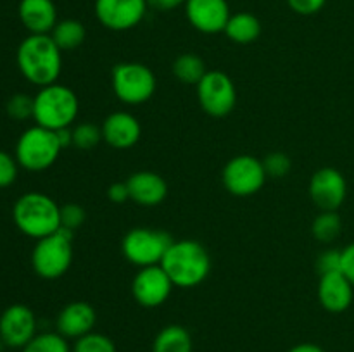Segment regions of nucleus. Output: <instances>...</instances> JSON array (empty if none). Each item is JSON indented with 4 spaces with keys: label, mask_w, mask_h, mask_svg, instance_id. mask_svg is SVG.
Here are the masks:
<instances>
[{
    "label": "nucleus",
    "mask_w": 354,
    "mask_h": 352,
    "mask_svg": "<svg viewBox=\"0 0 354 352\" xmlns=\"http://www.w3.org/2000/svg\"><path fill=\"white\" fill-rule=\"evenodd\" d=\"M107 197H109L111 202L114 204H123L127 202V200H130V192H128L127 182H118L109 185V188H107Z\"/></svg>",
    "instance_id": "c9c22d12"
},
{
    "label": "nucleus",
    "mask_w": 354,
    "mask_h": 352,
    "mask_svg": "<svg viewBox=\"0 0 354 352\" xmlns=\"http://www.w3.org/2000/svg\"><path fill=\"white\" fill-rule=\"evenodd\" d=\"M206 72V62L197 54H192V52L178 55L173 62V75L178 81L185 83V85L197 86V83L204 78Z\"/></svg>",
    "instance_id": "b1692460"
},
{
    "label": "nucleus",
    "mask_w": 354,
    "mask_h": 352,
    "mask_svg": "<svg viewBox=\"0 0 354 352\" xmlns=\"http://www.w3.org/2000/svg\"><path fill=\"white\" fill-rule=\"evenodd\" d=\"M223 33L235 43H252L261 35V21L251 12H235L228 19Z\"/></svg>",
    "instance_id": "412c9836"
},
{
    "label": "nucleus",
    "mask_w": 354,
    "mask_h": 352,
    "mask_svg": "<svg viewBox=\"0 0 354 352\" xmlns=\"http://www.w3.org/2000/svg\"><path fill=\"white\" fill-rule=\"evenodd\" d=\"M342 264H341V271L344 273L346 278L351 282V285L354 286V242L349 244L348 247L342 248Z\"/></svg>",
    "instance_id": "f704fd0d"
},
{
    "label": "nucleus",
    "mask_w": 354,
    "mask_h": 352,
    "mask_svg": "<svg viewBox=\"0 0 354 352\" xmlns=\"http://www.w3.org/2000/svg\"><path fill=\"white\" fill-rule=\"evenodd\" d=\"M161 268L168 273L173 285L180 289H192L201 285L209 275V252L196 240H173L162 257Z\"/></svg>",
    "instance_id": "f03ea898"
},
{
    "label": "nucleus",
    "mask_w": 354,
    "mask_h": 352,
    "mask_svg": "<svg viewBox=\"0 0 354 352\" xmlns=\"http://www.w3.org/2000/svg\"><path fill=\"white\" fill-rule=\"evenodd\" d=\"M50 37L62 52L75 50L85 41L86 30L78 19H62L57 21Z\"/></svg>",
    "instance_id": "5701e85b"
},
{
    "label": "nucleus",
    "mask_w": 354,
    "mask_h": 352,
    "mask_svg": "<svg viewBox=\"0 0 354 352\" xmlns=\"http://www.w3.org/2000/svg\"><path fill=\"white\" fill-rule=\"evenodd\" d=\"M6 347H7V345L3 344V340H2V338H0V352H3V349H6Z\"/></svg>",
    "instance_id": "58836bf2"
},
{
    "label": "nucleus",
    "mask_w": 354,
    "mask_h": 352,
    "mask_svg": "<svg viewBox=\"0 0 354 352\" xmlns=\"http://www.w3.org/2000/svg\"><path fill=\"white\" fill-rule=\"evenodd\" d=\"M263 161L254 155H235L225 164L221 182L228 193L235 197H249L258 193L266 182Z\"/></svg>",
    "instance_id": "1a4fd4ad"
},
{
    "label": "nucleus",
    "mask_w": 354,
    "mask_h": 352,
    "mask_svg": "<svg viewBox=\"0 0 354 352\" xmlns=\"http://www.w3.org/2000/svg\"><path fill=\"white\" fill-rule=\"evenodd\" d=\"M73 352H116V345L107 335L90 331L83 337L76 338Z\"/></svg>",
    "instance_id": "cd10ccee"
},
{
    "label": "nucleus",
    "mask_w": 354,
    "mask_h": 352,
    "mask_svg": "<svg viewBox=\"0 0 354 352\" xmlns=\"http://www.w3.org/2000/svg\"><path fill=\"white\" fill-rule=\"evenodd\" d=\"M342 231V219L337 211H320L311 223V233L322 244H332Z\"/></svg>",
    "instance_id": "393cba45"
},
{
    "label": "nucleus",
    "mask_w": 354,
    "mask_h": 352,
    "mask_svg": "<svg viewBox=\"0 0 354 352\" xmlns=\"http://www.w3.org/2000/svg\"><path fill=\"white\" fill-rule=\"evenodd\" d=\"M17 14L30 35H50L57 24V9L52 0H21Z\"/></svg>",
    "instance_id": "aec40b11"
},
{
    "label": "nucleus",
    "mask_w": 354,
    "mask_h": 352,
    "mask_svg": "<svg viewBox=\"0 0 354 352\" xmlns=\"http://www.w3.org/2000/svg\"><path fill=\"white\" fill-rule=\"evenodd\" d=\"M263 168L268 178H283L292 168V162L283 152H272L263 159Z\"/></svg>",
    "instance_id": "c756f323"
},
{
    "label": "nucleus",
    "mask_w": 354,
    "mask_h": 352,
    "mask_svg": "<svg viewBox=\"0 0 354 352\" xmlns=\"http://www.w3.org/2000/svg\"><path fill=\"white\" fill-rule=\"evenodd\" d=\"M173 238L166 231L152 228H131L121 242L123 255L138 268L161 264Z\"/></svg>",
    "instance_id": "6e6552de"
},
{
    "label": "nucleus",
    "mask_w": 354,
    "mask_h": 352,
    "mask_svg": "<svg viewBox=\"0 0 354 352\" xmlns=\"http://www.w3.org/2000/svg\"><path fill=\"white\" fill-rule=\"evenodd\" d=\"M12 219L21 233L40 240L61 230V206L45 193L28 192L14 204Z\"/></svg>",
    "instance_id": "7ed1b4c3"
},
{
    "label": "nucleus",
    "mask_w": 354,
    "mask_h": 352,
    "mask_svg": "<svg viewBox=\"0 0 354 352\" xmlns=\"http://www.w3.org/2000/svg\"><path fill=\"white\" fill-rule=\"evenodd\" d=\"M97 323V313L92 304L85 300H75L66 304L57 314L55 326L64 338H80L93 331Z\"/></svg>",
    "instance_id": "a211bd4d"
},
{
    "label": "nucleus",
    "mask_w": 354,
    "mask_h": 352,
    "mask_svg": "<svg viewBox=\"0 0 354 352\" xmlns=\"http://www.w3.org/2000/svg\"><path fill=\"white\" fill-rule=\"evenodd\" d=\"M149 9L147 0H95V17L104 28L127 31L138 26Z\"/></svg>",
    "instance_id": "9b49d317"
},
{
    "label": "nucleus",
    "mask_w": 354,
    "mask_h": 352,
    "mask_svg": "<svg viewBox=\"0 0 354 352\" xmlns=\"http://www.w3.org/2000/svg\"><path fill=\"white\" fill-rule=\"evenodd\" d=\"M37 335V317L24 304L9 306L0 316V338L7 347L23 349Z\"/></svg>",
    "instance_id": "4468645a"
},
{
    "label": "nucleus",
    "mask_w": 354,
    "mask_h": 352,
    "mask_svg": "<svg viewBox=\"0 0 354 352\" xmlns=\"http://www.w3.org/2000/svg\"><path fill=\"white\" fill-rule=\"evenodd\" d=\"M173 282L168 273L158 266L140 268L131 282V295L142 307H159L169 299Z\"/></svg>",
    "instance_id": "f8f14e48"
},
{
    "label": "nucleus",
    "mask_w": 354,
    "mask_h": 352,
    "mask_svg": "<svg viewBox=\"0 0 354 352\" xmlns=\"http://www.w3.org/2000/svg\"><path fill=\"white\" fill-rule=\"evenodd\" d=\"M17 68L21 75L37 86L57 83L62 71V50L50 35H30L17 47Z\"/></svg>",
    "instance_id": "f257e3e1"
},
{
    "label": "nucleus",
    "mask_w": 354,
    "mask_h": 352,
    "mask_svg": "<svg viewBox=\"0 0 354 352\" xmlns=\"http://www.w3.org/2000/svg\"><path fill=\"white\" fill-rule=\"evenodd\" d=\"M73 147L80 150H92L102 140V130L93 123H80L73 128Z\"/></svg>",
    "instance_id": "bb28decb"
},
{
    "label": "nucleus",
    "mask_w": 354,
    "mask_h": 352,
    "mask_svg": "<svg viewBox=\"0 0 354 352\" xmlns=\"http://www.w3.org/2000/svg\"><path fill=\"white\" fill-rule=\"evenodd\" d=\"M308 192L320 211H339L348 197V183L339 169L320 168L311 176Z\"/></svg>",
    "instance_id": "ddd939ff"
},
{
    "label": "nucleus",
    "mask_w": 354,
    "mask_h": 352,
    "mask_svg": "<svg viewBox=\"0 0 354 352\" xmlns=\"http://www.w3.org/2000/svg\"><path fill=\"white\" fill-rule=\"evenodd\" d=\"M73 262V231L57 230L37 240L31 252V266L44 280H57L68 273Z\"/></svg>",
    "instance_id": "423d86ee"
},
{
    "label": "nucleus",
    "mask_w": 354,
    "mask_h": 352,
    "mask_svg": "<svg viewBox=\"0 0 354 352\" xmlns=\"http://www.w3.org/2000/svg\"><path fill=\"white\" fill-rule=\"evenodd\" d=\"M130 200L138 206L156 207L168 195V183L154 171H137L127 179Z\"/></svg>",
    "instance_id": "6ab92c4d"
},
{
    "label": "nucleus",
    "mask_w": 354,
    "mask_h": 352,
    "mask_svg": "<svg viewBox=\"0 0 354 352\" xmlns=\"http://www.w3.org/2000/svg\"><path fill=\"white\" fill-rule=\"evenodd\" d=\"M62 150L54 130L35 124L21 133L16 144V161L28 171H45L57 161Z\"/></svg>",
    "instance_id": "39448f33"
},
{
    "label": "nucleus",
    "mask_w": 354,
    "mask_h": 352,
    "mask_svg": "<svg viewBox=\"0 0 354 352\" xmlns=\"http://www.w3.org/2000/svg\"><path fill=\"white\" fill-rule=\"evenodd\" d=\"M341 264H342V252L335 251V248H327V251L322 252L317 259V269L320 275L341 271Z\"/></svg>",
    "instance_id": "2f4dec72"
},
{
    "label": "nucleus",
    "mask_w": 354,
    "mask_h": 352,
    "mask_svg": "<svg viewBox=\"0 0 354 352\" xmlns=\"http://www.w3.org/2000/svg\"><path fill=\"white\" fill-rule=\"evenodd\" d=\"M102 140L118 150L131 148L142 137V126L137 117L124 110H116L104 119Z\"/></svg>",
    "instance_id": "f3484780"
},
{
    "label": "nucleus",
    "mask_w": 354,
    "mask_h": 352,
    "mask_svg": "<svg viewBox=\"0 0 354 352\" xmlns=\"http://www.w3.org/2000/svg\"><path fill=\"white\" fill-rule=\"evenodd\" d=\"M85 209L78 204H64L61 206V228L75 233L83 223H85Z\"/></svg>",
    "instance_id": "7c9ffc66"
},
{
    "label": "nucleus",
    "mask_w": 354,
    "mask_h": 352,
    "mask_svg": "<svg viewBox=\"0 0 354 352\" xmlns=\"http://www.w3.org/2000/svg\"><path fill=\"white\" fill-rule=\"evenodd\" d=\"M33 102L35 123L54 131L71 126L80 110L76 93L61 83L41 86L33 97Z\"/></svg>",
    "instance_id": "20e7f679"
},
{
    "label": "nucleus",
    "mask_w": 354,
    "mask_h": 352,
    "mask_svg": "<svg viewBox=\"0 0 354 352\" xmlns=\"http://www.w3.org/2000/svg\"><path fill=\"white\" fill-rule=\"evenodd\" d=\"M183 7L189 23L206 35L225 31L232 16L227 0H187Z\"/></svg>",
    "instance_id": "2eb2a0df"
},
{
    "label": "nucleus",
    "mask_w": 354,
    "mask_h": 352,
    "mask_svg": "<svg viewBox=\"0 0 354 352\" xmlns=\"http://www.w3.org/2000/svg\"><path fill=\"white\" fill-rule=\"evenodd\" d=\"M187 0H147L149 7L156 10H173L180 6H185Z\"/></svg>",
    "instance_id": "e433bc0d"
},
{
    "label": "nucleus",
    "mask_w": 354,
    "mask_h": 352,
    "mask_svg": "<svg viewBox=\"0 0 354 352\" xmlns=\"http://www.w3.org/2000/svg\"><path fill=\"white\" fill-rule=\"evenodd\" d=\"M289 352H325L320 345L317 344H297L292 349H289Z\"/></svg>",
    "instance_id": "4c0bfd02"
},
{
    "label": "nucleus",
    "mask_w": 354,
    "mask_h": 352,
    "mask_svg": "<svg viewBox=\"0 0 354 352\" xmlns=\"http://www.w3.org/2000/svg\"><path fill=\"white\" fill-rule=\"evenodd\" d=\"M287 3L296 14L311 16V14L320 12L325 3H327V0H287Z\"/></svg>",
    "instance_id": "72a5a7b5"
},
{
    "label": "nucleus",
    "mask_w": 354,
    "mask_h": 352,
    "mask_svg": "<svg viewBox=\"0 0 354 352\" xmlns=\"http://www.w3.org/2000/svg\"><path fill=\"white\" fill-rule=\"evenodd\" d=\"M33 97L24 95V93H16V95H12L9 99L6 110L12 119L24 121L28 119V117H33Z\"/></svg>",
    "instance_id": "c85d7f7f"
},
{
    "label": "nucleus",
    "mask_w": 354,
    "mask_h": 352,
    "mask_svg": "<svg viewBox=\"0 0 354 352\" xmlns=\"http://www.w3.org/2000/svg\"><path fill=\"white\" fill-rule=\"evenodd\" d=\"M194 342L189 330L180 324H168L154 338L152 352H192Z\"/></svg>",
    "instance_id": "4be33fe9"
},
{
    "label": "nucleus",
    "mask_w": 354,
    "mask_h": 352,
    "mask_svg": "<svg viewBox=\"0 0 354 352\" xmlns=\"http://www.w3.org/2000/svg\"><path fill=\"white\" fill-rule=\"evenodd\" d=\"M317 295L325 311L339 314L351 307L354 286L342 271L327 273V275H320Z\"/></svg>",
    "instance_id": "dca6fc26"
},
{
    "label": "nucleus",
    "mask_w": 354,
    "mask_h": 352,
    "mask_svg": "<svg viewBox=\"0 0 354 352\" xmlns=\"http://www.w3.org/2000/svg\"><path fill=\"white\" fill-rule=\"evenodd\" d=\"M21 352H73L68 344V338L62 337L59 331H44L37 333Z\"/></svg>",
    "instance_id": "a878e982"
},
{
    "label": "nucleus",
    "mask_w": 354,
    "mask_h": 352,
    "mask_svg": "<svg viewBox=\"0 0 354 352\" xmlns=\"http://www.w3.org/2000/svg\"><path fill=\"white\" fill-rule=\"evenodd\" d=\"M197 99L204 113L209 116H228L237 104V88L234 79L223 71H207L197 83Z\"/></svg>",
    "instance_id": "9d476101"
},
{
    "label": "nucleus",
    "mask_w": 354,
    "mask_h": 352,
    "mask_svg": "<svg viewBox=\"0 0 354 352\" xmlns=\"http://www.w3.org/2000/svg\"><path fill=\"white\" fill-rule=\"evenodd\" d=\"M114 95L128 106L144 104L154 95L158 79L152 69L142 62H120L111 75Z\"/></svg>",
    "instance_id": "0eeeda50"
},
{
    "label": "nucleus",
    "mask_w": 354,
    "mask_h": 352,
    "mask_svg": "<svg viewBox=\"0 0 354 352\" xmlns=\"http://www.w3.org/2000/svg\"><path fill=\"white\" fill-rule=\"evenodd\" d=\"M17 166L19 164H17L16 157L0 150V188H6L16 182Z\"/></svg>",
    "instance_id": "473e14b6"
}]
</instances>
